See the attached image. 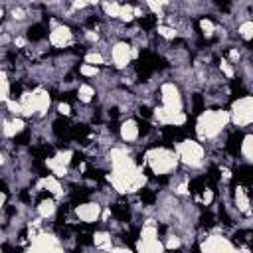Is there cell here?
I'll return each instance as SVG.
<instances>
[{
	"instance_id": "1",
	"label": "cell",
	"mask_w": 253,
	"mask_h": 253,
	"mask_svg": "<svg viewBox=\"0 0 253 253\" xmlns=\"http://www.w3.org/2000/svg\"><path fill=\"white\" fill-rule=\"evenodd\" d=\"M229 126V113L225 109H204L196 119V136L200 142H210L221 136V132Z\"/></svg>"
},
{
	"instance_id": "2",
	"label": "cell",
	"mask_w": 253,
	"mask_h": 253,
	"mask_svg": "<svg viewBox=\"0 0 253 253\" xmlns=\"http://www.w3.org/2000/svg\"><path fill=\"white\" fill-rule=\"evenodd\" d=\"M146 164L150 168V172L154 176H168L172 174L176 168H178V156L172 148H166V146H154V148H148L146 154Z\"/></svg>"
},
{
	"instance_id": "3",
	"label": "cell",
	"mask_w": 253,
	"mask_h": 253,
	"mask_svg": "<svg viewBox=\"0 0 253 253\" xmlns=\"http://www.w3.org/2000/svg\"><path fill=\"white\" fill-rule=\"evenodd\" d=\"M178 162L188 166V168H202L206 162V148L202 146L200 140L196 138H184L176 144L174 148Z\"/></svg>"
},
{
	"instance_id": "4",
	"label": "cell",
	"mask_w": 253,
	"mask_h": 253,
	"mask_svg": "<svg viewBox=\"0 0 253 253\" xmlns=\"http://www.w3.org/2000/svg\"><path fill=\"white\" fill-rule=\"evenodd\" d=\"M229 113V123L237 128H247L253 123V97L251 95H241L231 103Z\"/></svg>"
},
{
	"instance_id": "5",
	"label": "cell",
	"mask_w": 253,
	"mask_h": 253,
	"mask_svg": "<svg viewBox=\"0 0 253 253\" xmlns=\"http://www.w3.org/2000/svg\"><path fill=\"white\" fill-rule=\"evenodd\" d=\"M134 57H138V47L130 45L128 42L121 40V42H115L111 45V61H113V67L119 71L126 69Z\"/></svg>"
},
{
	"instance_id": "6",
	"label": "cell",
	"mask_w": 253,
	"mask_h": 253,
	"mask_svg": "<svg viewBox=\"0 0 253 253\" xmlns=\"http://www.w3.org/2000/svg\"><path fill=\"white\" fill-rule=\"evenodd\" d=\"M28 251H63V243L55 233H51L43 227L30 239Z\"/></svg>"
},
{
	"instance_id": "7",
	"label": "cell",
	"mask_w": 253,
	"mask_h": 253,
	"mask_svg": "<svg viewBox=\"0 0 253 253\" xmlns=\"http://www.w3.org/2000/svg\"><path fill=\"white\" fill-rule=\"evenodd\" d=\"M101 210H103V206L93 200V202H81V204H77L73 208V213H75V217L79 221H83L87 225H93V223H97L101 219Z\"/></svg>"
},
{
	"instance_id": "8",
	"label": "cell",
	"mask_w": 253,
	"mask_h": 253,
	"mask_svg": "<svg viewBox=\"0 0 253 253\" xmlns=\"http://www.w3.org/2000/svg\"><path fill=\"white\" fill-rule=\"evenodd\" d=\"M198 249L200 251H208V253H219V251H235L237 247L229 237L219 235V233H211L198 245Z\"/></svg>"
},
{
	"instance_id": "9",
	"label": "cell",
	"mask_w": 253,
	"mask_h": 253,
	"mask_svg": "<svg viewBox=\"0 0 253 253\" xmlns=\"http://www.w3.org/2000/svg\"><path fill=\"white\" fill-rule=\"evenodd\" d=\"M47 42H49V45L63 49V47H67L69 43H73V32H71L69 26L51 22V30H49V34H47Z\"/></svg>"
},
{
	"instance_id": "10",
	"label": "cell",
	"mask_w": 253,
	"mask_h": 253,
	"mask_svg": "<svg viewBox=\"0 0 253 253\" xmlns=\"http://www.w3.org/2000/svg\"><path fill=\"white\" fill-rule=\"evenodd\" d=\"M26 130V121L22 117H8L0 121V132L4 138H16Z\"/></svg>"
},
{
	"instance_id": "11",
	"label": "cell",
	"mask_w": 253,
	"mask_h": 253,
	"mask_svg": "<svg viewBox=\"0 0 253 253\" xmlns=\"http://www.w3.org/2000/svg\"><path fill=\"white\" fill-rule=\"evenodd\" d=\"M119 136L123 142L132 144L140 138V123L136 119H125L119 126Z\"/></svg>"
},
{
	"instance_id": "12",
	"label": "cell",
	"mask_w": 253,
	"mask_h": 253,
	"mask_svg": "<svg viewBox=\"0 0 253 253\" xmlns=\"http://www.w3.org/2000/svg\"><path fill=\"white\" fill-rule=\"evenodd\" d=\"M32 99H34V107H36V117H45L49 107H51V95L47 89L43 87H36L32 91Z\"/></svg>"
},
{
	"instance_id": "13",
	"label": "cell",
	"mask_w": 253,
	"mask_h": 253,
	"mask_svg": "<svg viewBox=\"0 0 253 253\" xmlns=\"http://www.w3.org/2000/svg\"><path fill=\"white\" fill-rule=\"evenodd\" d=\"M233 204H235V210L237 213H243L245 217L251 215V208H249V196H247V188L237 184L233 188Z\"/></svg>"
},
{
	"instance_id": "14",
	"label": "cell",
	"mask_w": 253,
	"mask_h": 253,
	"mask_svg": "<svg viewBox=\"0 0 253 253\" xmlns=\"http://www.w3.org/2000/svg\"><path fill=\"white\" fill-rule=\"evenodd\" d=\"M40 186H42V190H45V192H47L49 196H53V198H61V196L65 194V188L61 186L59 178L53 176V174L43 176V178L40 180Z\"/></svg>"
},
{
	"instance_id": "15",
	"label": "cell",
	"mask_w": 253,
	"mask_h": 253,
	"mask_svg": "<svg viewBox=\"0 0 253 253\" xmlns=\"http://www.w3.org/2000/svg\"><path fill=\"white\" fill-rule=\"evenodd\" d=\"M55 211H57V202H55V198L49 196V194H47V198H42V200L38 202V206H36V213H38L42 219L53 217Z\"/></svg>"
},
{
	"instance_id": "16",
	"label": "cell",
	"mask_w": 253,
	"mask_h": 253,
	"mask_svg": "<svg viewBox=\"0 0 253 253\" xmlns=\"http://www.w3.org/2000/svg\"><path fill=\"white\" fill-rule=\"evenodd\" d=\"M91 243H93V247H97V249L111 251V247H113V235H111L109 231H95V233L91 235Z\"/></svg>"
},
{
	"instance_id": "17",
	"label": "cell",
	"mask_w": 253,
	"mask_h": 253,
	"mask_svg": "<svg viewBox=\"0 0 253 253\" xmlns=\"http://www.w3.org/2000/svg\"><path fill=\"white\" fill-rule=\"evenodd\" d=\"M237 152L243 156V162H245V164H251V160H253V134L247 132V134L241 138Z\"/></svg>"
},
{
	"instance_id": "18",
	"label": "cell",
	"mask_w": 253,
	"mask_h": 253,
	"mask_svg": "<svg viewBox=\"0 0 253 253\" xmlns=\"http://www.w3.org/2000/svg\"><path fill=\"white\" fill-rule=\"evenodd\" d=\"M77 99H79L81 103L89 105V103L95 99V87H93L91 83H81V85L77 87Z\"/></svg>"
},
{
	"instance_id": "19",
	"label": "cell",
	"mask_w": 253,
	"mask_h": 253,
	"mask_svg": "<svg viewBox=\"0 0 253 253\" xmlns=\"http://www.w3.org/2000/svg\"><path fill=\"white\" fill-rule=\"evenodd\" d=\"M10 97H12V85H10L8 73L4 69H0V103H4Z\"/></svg>"
},
{
	"instance_id": "20",
	"label": "cell",
	"mask_w": 253,
	"mask_h": 253,
	"mask_svg": "<svg viewBox=\"0 0 253 253\" xmlns=\"http://www.w3.org/2000/svg\"><path fill=\"white\" fill-rule=\"evenodd\" d=\"M101 6H103V12H105L107 18H111V20H117L119 18V12H121V4L119 2H115V0H103Z\"/></svg>"
},
{
	"instance_id": "21",
	"label": "cell",
	"mask_w": 253,
	"mask_h": 253,
	"mask_svg": "<svg viewBox=\"0 0 253 253\" xmlns=\"http://www.w3.org/2000/svg\"><path fill=\"white\" fill-rule=\"evenodd\" d=\"M237 36L243 40V42H251L253 38V22L249 18H245L239 26H237Z\"/></svg>"
},
{
	"instance_id": "22",
	"label": "cell",
	"mask_w": 253,
	"mask_h": 253,
	"mask_svg": "<svg viewBox=\"0 0 253 253\" xmlns=\"http://www.w3.org/2000/svg\"><path fill=\"white\" fill-rule=\"evenodd\" d=\"M156 34H158L160 38L172 42V40L178 38V28H174V26H166V24H158V26H156Z\"/></svg>"
},
{
	"instance_id": "23",
	"label": "cell",
	"mask_w": 253,
	"mask_h": 253,
	"mask_svg": "<svg viewBox=\"0 0 253 253\" xmlns=\"http://www.w3.org/2000/svg\"><path fill=\"white\" fill-rule=\"evenodd\" d=\"M144 6H146L152 14L162 16V10H164L166 6H170V0H144Z\"/></svg>"
},
{
	"instance_id": "24",
	"label": "cell",
	"mask_w": 253,
	"mask_h": 253,
	"mask_svg": "<svg viewBox=\"0 0 253 253\" xmlns=\"http://www.w3.org/2000/svg\"><path fill=\"white\" fill-rule=\"evenodd\" d=\"M123 24H130L134 20V12H132V4H121V12H119V18Z\"/></svg>"
},
{
	"instance_id": "25",
	"label": "cell",
	"mask_w": 253,
	"mask_h": 253,
	"mask_svg": "<svg viewBox=\"0 0 253 253\" xmlns=\"http://www.w3.org/2000/svg\"><path fill=\"white\" fill-rule=\"evenodd\" d=\"M85 63H91V65H107V61H105V55L101 53V51H89V53H85Z\"/></svg>"
},
{
	"instance_id": "26",
	"label": "cell",
	"mask_w": 253,
	"mask_h": 253,
	"mask_svg": "<svg viewBox=\"0 0 253 253\" xmlns=\"http://www.w3.org/2000/svg\"><path fill=\"white\" fill-rule=\"evenodd\" d=\"M97 4H99V0H73L69 12H81V10H85L89 6H97Z\"/></svg>"
},
{
	"instance_id": "27",
	"label": "cell",
	"mask_w": 253,
	"mask_h": 253,
	"mask_svg": "<svg viewBox=\"0 0 253 253\" xmlns=\"http://www.w3.org/2000/svg\"><path fill=\"white\" fill-rule=\"evenodd\" d=\"M200 30H202V34H204L206 38H211V36L215 34V26H213V22L208 20V18H202V20H200Z\"/></svg>"
},
{
	"instance_id": "28",
	"label": "cell",
	"mask_w": 253,
	"mask_h": 253,
	"mask_svg": "<svg viewBox=\"0 0 253 253\" xmlns=\"http://www.w3.org/2000/svg\"><path fill=\"white\" fill-rule=\"evenodd\" d=\"M79 73H81L83 77H97V75H99V67L83 61V63L79 65Z\"/></svg>"
},
{
	"instance_id": "29",
	"label": "cell",
	"mask_w": 253,
	"mask_h": 253,
	"mask_svg": "<svg viewBox=\"0 0 253 253\" xmlns=\"http://www.w3.org/2000/svg\"><path fill=\"white\" fill-rule=\"evenodd\" d=\"M10 18H12L14 22H24V20L28 18V10H26L24 6H14V8L10 10Z\"/></svg>"
},
{
	"instance_id": "30",
	"label": "cell",
	"mask_w": 253,
	"mask_h": 253,
	"mask_svg": "<svg viewBox=\"0 0 253 253\" xmlns=\"http://www.w3.org/2000/svg\"><path fill=\"white\" fill-rule=\"evenodd\" d=\"M164 249H180L182 247V237H178V235H168V237H164Z\"/></svg>"
},
{
	"instance_id": "31",
	"label": "cell",
	"mask_w": 253,
	"mask_h": 253,
	"mask_svg": "<svg viewBox=\"0 0 253 253\" xmlns=\"http://www.w3.org/2000/svg\"><path fill=\"white\" fill-rule=\"evenodd\" d=\"M219 71H221L227 79H233V77H235V69H233V65L229 63V59H221V61H219Z\"/></svg>"
},
{
	"instance_id": "32",
	"label": "cell",
	"mask_w": 253,
	"mask_h": 253,
	"mask_svg": "<svg viewBox=\"0 0 253 253\" xmlns=\"http://www.w3.org/2000/svg\"><path fill=\"white\" fill-rule=\"evenodd\" d=\"M57 113H59L61 117H69V115H71L69 103H59V105H57Z\"/></svg>"
},
{
	"instance_id": "33",
	"label": "cell",
	"mask_w": 253,
	"mask_h": 253,
	"mask_svg": "<svg viewBox=\"0 0 253 253\" xmlns=\"http://www.w3.org/2000/svg\"><path fill=\"white\" fill-rule=\"evenodd\" d=\"M6 200H8L6 192H2V190H0V208H4V206H6Z\"/></svg>"
},
{
	"instance_id": "34",
	"label": "cell",
	"mask_w": 253,
	"mask_h": 253,
	"mask_svg": "<svg viewBox=\"0 0 253 253\" xmlns=\"http://www.w3.org/2000/svg\"><path fill=\"white\" fill-rule=\"evenodd\" d=\"M4 162H6V156H4V152H2V150H0V168H2V166H4Z\"/></svg>"
},
{
	"instance_id": "35",
	"label": "cell",
	"mask_w": 253,
	"mask_h": 253,
	"mask_svg": "<svg viewBox=\"0 0 253 253\" xmlns=\"http://www.w3.org/2000/svg\"><path fill=\"white\" fill-rule=\"evenodd\" d=\"M2 16H4V10H2V8H0V20H2Z\"/></svg>"
}]
</instances>
